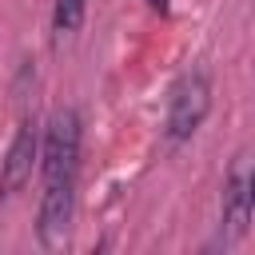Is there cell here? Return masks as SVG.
Here are the masks:
<instances>
[{
    "mask_svg": "<svg viewBox=\"0 0 255 255\" xmlns=\"http://www.w3.org/2000/svg\"><path fill=\"white\" fill-rule=\"evenodd\" d=\"M147 8H155V12H167V0H147Z\"/></svg>",
    "mask_w": 255,
    "mask_h": 255,
    "instance_id": "cell-7",
    "label": "cell"
},
{
    "mask_svg": "<svg viewBox=\"0 0 255 255\" xmlns=\"http://www.w3.org/2000/svg\"><path fill=\"white\" fill-rule=\"evenodd\" d=\"M207 112H211V76L203 68H191V72H183L175 80L171 100H167V116H163V139H167V147L187 143L203 128Z\"/></svg>",
    "mask_w": 255,
    "mask_h": 255,
    "instance_id": "cell-1",
    "label": "cell"
},
{
    "mask_svg": "<svg viewBox=\"0 0 255 255\" xmlns=\"http://www.w3.org/2000/svg\"><path fill=\"white\" fill-rule=\"evenodd\" d=\"M84 12H88V0H56V8H52V32H56V40L72 36L84 24Z\"/></svg>",
    "mask_w": 255,
    "mask_h": 255,
    "instance_id": "cell-6",
    "label": "cell"
},
{
    "mask_svg": "<svg viewBox=\"0 0 255 255\" xmlns=\"http://www.w3.org/2000/svg\"><path fill=\"white\" fill-rule=\"evenodd\" d=\"M36 163H40V124L24 120L16 128V135H12V143H8L4 163H0V195L12 199L16 191H24L32 171H36Z\"/></svg>",
    "mask_w": 255,
    "mask_h": 255,
    "instance_id": "cell-4",
    "label": "cell"
},
{
    "mask_svg": "<svg viewBox=\"0 0 255 255\" xmlns=\"http://www.w3.org/2000/svg\"><path fill=\"white\" fill-rule=\"evenodd\" d=\"M72 219H76V175L64 179H48L44 195H40V211H36V239L44 251H60L72 235Z\"/></svg>",
    "mask_w": 255,
    "mask_h": 255,
    "instance_id": "cell-3",
    "label": "cell"
},
{
    "mask_svg": "<svg viewBox=\"0 0 255 255\" xmlns=\"http://www.w3.org/2000/svg\"><path fill=\"white\" fill-rule=\"evenodd\" d=\"M251 211H255V179L247 159L239 155V163L231 167L227 183H223V243H239L251 227Z\"/></svg>",
    "mask_w": 255,
    "mask_h": 255,
    "instance_id": "cell-5",
    "label": "cell"
},
{
    "mask_svg": "<svg viewBox=\"0 0 255 255\" xmlns=\"http://www.w3.org/2000/svg\"><path fill=\"white\" fill-rule=\"evenodd\" d=\"M80 143H84V124L76 108H60L52 112L48 128L40 131V175L48 179H64L80 171Z\"/></svg>",
    "mask_w": 255,
    "mask_h": 255,
    "instance_id": "cell-2",
    "label": "cell"
}]
</instances>
